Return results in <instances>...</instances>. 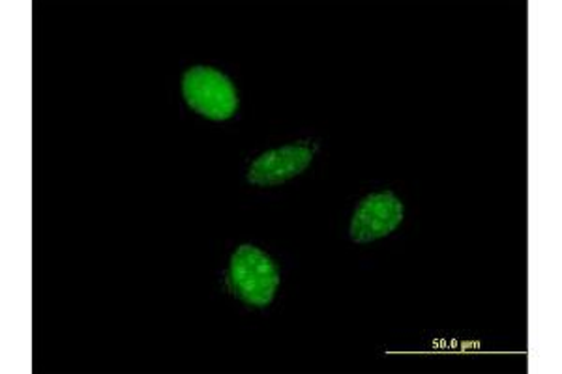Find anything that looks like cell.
<instances>
[{
    "mask_svg": "<svg viewBox=\"0 0 562 374\" xmlns=\"http://www.w3.org/2000/svg\"><path fill=\"white\" fill-rule=\"evenodd\" d=\"M229 275L238 298L251 307L272 304L280 286V270L274 260L251 243H244L233 253Z\"/></svg>",
    "mask_w": 562,
    "mask_h": 374,
    "instance_id": "obj_1",
    "label": "cell"
},
{
    "mask_svg": "<svg viewBox=\"0 0 562 374\" xmlns=\"http://www.w3.org/2000/svg\"><path fill=\"white\" fill-rule=\"evenodd\" d=\"M186 103L209 121H227L237 113L238 94L229 77L209 66H195L182 77Z\"/></svg>",
    "mask_w": 562,
    "mask_h": 374,
    "instance_id": "obj_2",
    "label": "cell"
},
{
    "mask_svg": "<svg viewBox=\"0 0 562 374\" xmlns=\"http://www.w3.org/2000/svg\"><path fill=\"white\" fill-rule=\"evenodd\" d=\"M402 199L392 191H379L362 199L351 219V240L370 243L392 235L402 225Z\"/></svg>",
    "mask_w": 562,
    "mask_h": 374,
    "instance_id": "obj_3",
    "label": "cell"
},
{
    "mask_svg": "<svg viewBox=\"0 0 562 374\" xmlns=\"http://www.w3.org/2000/svg\"><path fill=\"white\" fill-rule=\"evenodd\" d=\"M314 156L315 148L310 143H294L269 150L249 166L248 182L259 188L285 184L291 178L306 171Z\"/></svg>",
    "mask_w": 562,
    "mask_h": 374,
    "instance_id": "obj_4",
    "label": "cell"
}]
</instances>
